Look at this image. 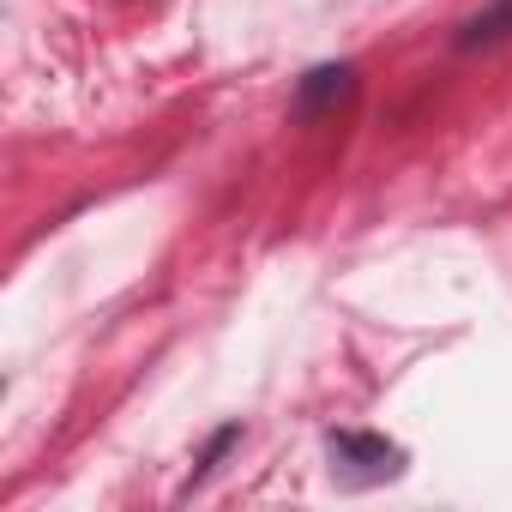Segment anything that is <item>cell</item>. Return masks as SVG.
I'll use <instances>...</instances> for the list:
<instances>
[{
	"label": "cell",
	"mask_w": 512,
	"mask_h": 512,
	"mask_svg": "<svg viewBox=\"0 0 512 512\" xmlns=\"http://www.w3.org/2000/svg\"><path fill=\"white\" fill-rule=\"evenodd\" d=\"M356 91V67H314L308 79H302V109L314 115V109H332V103H344Z\"/></svg>",
	"instance_id": "2"
},
{
	"label": "cell",
	"mask_w": 512,
	"mask_h": 512,
	"mask_svg": "<svg viewBox=\"0 0 512 512\" xmlns=\"http://www.w3.org/2000/svg\"><path fill=\"white\" fill-rule=\"evenodd\" d=\"M326 458H332V476L344 488H368V482H392L404 470V452L380 434H356V428H338L326 434Z\"/></svg>",
	"instance_id": "1"
},
{
	"label": "cell",
	"mask_w": 512,
	"mask_h": 512,
	"mask_svg": "<svg viewBox=\"0 0 512 512\" xmlns=\"http://www.w3.org/2000/svg\"><path fill=\"white\" fill-rule=\"evenodd\" d=\"M500 37H512V0H500V7L494 13H482V19H470L464 25V49H476V43H500Z\"/></svg>",
	"instance_id": "3"
}]
</instances>
